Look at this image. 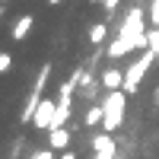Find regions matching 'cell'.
Here are the masks:
<instances>
[{
  "mask_svg": "<svg viewBox=\"0 0 159 159\" xmlns=\"http://www.w3.org/2000/svg\"><path fill=\"white\" fill-rule=\"evenodd\" d=\"M105 121L102 127L108 130V134H115L118 127L124 124V108H127V89H108V96H105Z\"/></svg>",
  "mask_w": 159,
  "mask_h": 159,
  "instance_id": "obj_1",
  "label": "cell"
},
{
  "mask_svg": "<svg viewBox=\"0 0 159 159\" xmlns=\"http://www.w3.org/2000/svg\"><path fill=\"white\" fill-rule=\"evenodd\" d=\"M150 64H156V51H143V57L137 61V64H130L127 67V76H124V89H127V96H134V92L140 89V80L147 76V70H150Z\"/></svg>",
  "mask_w": 159,
  "mask_h": 159,
  "instance_id": "obj_2",
  "label": "cell"
},
{
  "mask_svg": "<svg viewBox=\"0 0 159 159\" xmlns=\"http://www.w3.org/2000/svg\"><path fill=\"white\" fill-rule=\"evenodd\" d=\"M48 76H51V64H42V73H38V80H35V86H32V92H29V99H25V105H22V121H32V115H35V108H38V102L45 99V83H48Z\"/></svg>",
  "mask_w": 159,
  "mask_h": 159,
  "instance_id": "obj_3",
  "label": "cell"
},
{
  "mask_svg": "<svg viewBox=\"0 0 159 159\" xmlns=\"http://www.w3.org/2000/svg\"><path fill=\"white\" fill-rule=\"evenodd\" d=\"M54 115H57V102H54V99H42V102H38V108H35V115H32V124H35L38 130H51Z\"/></svg>",
  "mask_w": 159,
  "mask_h": 159,
  "instance_id": "obj_4",
  "label": "cell"
},
{
  "mask_svg": "<svg viewBox=\"0 0 159 159\" xmlns=\"http://www.w3.org/2000/svg\"><path fill=\"white\" fill-rule=\"evenodd\" d=\"M130 51H137V42H134V38H127V35H115V42L108 45V57L115 61V57L130 54Z\"/></svg>",
  "mask_w": 159,
  "mask_h": 159,
  "instance_id": "obj_5",
  "label": "cell"
},
{
  "mask_svg": "<svg viewBox=\"0 0 159 159\" xmlns=\"http://www.w3.org/2000/svg\"><path fill=\"white\" fill-rule=\"evenodd\" d=\"M48 147L54 150V153L67 150V147H70V130H67V127H51V130H48Z\"/></svg>",
  "mask_w": 159,
  "mask_h": 159,
  "instance_id": "obj_6",
  "label": "cell"
},
{
  "mask_svg": "<svg viewBox=\"0 0 159 159\" xmlns=\"http://www.w3.org/2000/svg\"><path fill=\"white\" fill-rule=\"evenodd\" d=\"M124 76H127V70L108 67V70L102 73V89H124Z\"/></svg>",
  "mask_w": 159,
  "mask_h": 159,
  "instance_id": "obj_7",
  "label": "cell"
},
{
  "mask_svg": "<svg viewBox=\"0 0 159 159\" xmlns=\"http://www.w3.org/2000/svg\"><path fill=\"white\" fill-rule=\"evenodd\" d=\"M35 25V16H29V13H25V16H19L16 22H13V29H10V35H13V42H22L25 35H29V29Z\"/></svg>",
  "mask_w": 159,
  "mask_h": 159,
  "instance_id": "obj_8",
  "label": "cell"
},
{
  "mask_svg": "<svg viewBox=\"0 0 159 159\" xmlns=\"http://www.w3.org/2000/svg\"><path fill=\"white\" fill-rule=\"evenodd\" d=\"M92 150H96V153H111V156H115V140L108 137V130L99 134V137H92Z\"/></svg>",
  "mask_w": 159,
  "mask_h": 159,
  "instance_id": "obj_9",
  "label": "cell"
},
{
  "mask_svg": "<svg viewBox=\"0 0 159 159\" xmlns=\"http://www.w3.org/2000/svg\"><path fill=\"white\" fill-rule=\"evenodd\" d=\"M83 121H86V127H96V124H102V121H105V105H89Z\"/></svg>",
  "mask_w": 159,
  "mask_h": 159,
  "instance_id": "obj_10",
  "label": "cell"
},
{
  "mask_svg": "<svg viewBox=\"0 0 159 159\" xmlns=\"http://www.w3.org/2000/svg\"><path fill=\"white\" fill-rule=\"evenodd\" d=\"M105 38H108V22H96L89 29V45H102Z\"/></svg>",
  "mask_w": 159,
  "mask_h": 159,
  "instance_id": "obj_11",
  "label": "cell"
},
{
  "mask_svg": "<svg viewBox=\"0 0 159 159\" xmlns=\"http://www.w3.org/2000/svg\"><path fill=\"white\" fill-rule=\"evenodd\" d=\"M147 38H150V45H147V48H150V51H156V54H159V25H153V29L147 32Z\"/></svg>",
  "mask_w": 159,
  "mask_h": 159,
  "instance_id": "obj_12",
  "label": "cell"
},
{
  "mask_svg": "<svg viewBox=\"0 0 159 159\" xmlns=\"http://www.w3.org/2000/svg\"><path fill=\"white\" fill-rule=\"evenodd\" d=\"M150 22L159 25V0H153V3H150Z\"/></svg>",
  "mask_w": 159,
  "mask_h": 159,
  "instance_id": "obj_13",
  "label": "cell"
},
{
  "mask_svg": "<svg viewBox=\"0 0 159 159\" xmlns=\"http://www.w3.org/2000/svg\"><path fill=\"white\" fill-rule=\"evenodd\" d=\"M10 67H13V61H10V54L3 51V54H0V73H10Z\"/></svg>",
  "mask_w": 159,
  "mask_h": 159,
  "instance_id": "obj_14",
  "label": "cell"
},
{
  "mask_svg": "<svg viewBox=\"0 0 159 159\" xmlns=\"http://www.w3.org/2000/svg\"><path fill=\"white\" fill-rule=\"evenodd\" d=\"M57 159H76V153H73V150H61V156H57Z\"/></svg>",
  "mask_w": 159,
  "mask_h": 159,
  "instance_id": "obj_15",
  "label": "cell"
},
{
  "mask_svg": "<svg viewBox=\"0 0 159 159\" xmlns=\"http://www.w3.org/2000/svg\"><path fill=\"white\" fill-rule=\"evenodd\" d=\"M118 3H121V0H105V3H102V7H105V10H108V13H111V10H115Z\"/></svg>",
  "mask_w": 159,
  "mask_h": 159,
  "instance_id": "obj_16",
  "label": "cell"
},
{
  "mask_svg": "<svg viewBox=\"0 0 159 159\" xmlns=\"http://www.w3.org/2000/svg\"><path fill=\"white\" fill-rule=\"evenodd\" d=\"M48 3H51V7H57V3H61V0H48Z\"/></svg>",
  "mask_w": 159,
  "mask_h": 159,
  "instance_id": "obj_17",
  "label": "cell"
},
{
  "mask_svg": "<svg viewBox=\"0 0 159 159\" xmlns=\"http://www.w3.org/2000/svg\"><path fill=\"white\" fill-rule=\"evenodd\" d=\"M89 3H105V0H89Z\"/></svg>",
  "mask_w": 159,
  "mask_h": 159,
  "instance_id": "obj_18",
  "label": "cell"
},
{
  "mask_svg": "<svg viewBox=\"0 0 159 159\" xmlns=\"http://www.w3.org/2000/svg\"><path fill=\"white\" fill-rule=\"evenodd\" d=\"M156 67H159V54H156Z\"/></svg>",
  "mask_w": 159,
  "mask_h": 159,
  "instance_id": "obj_19",
  "label": "cell"
},
{
  "mask_svg": "<svg viewBox=\"0 0 159 159\" xmlns=\"http://www.w3.org/2000/svg\"><path fill=\"white\" fill-rule=\"evenodd\" d=\"M3 3H7V0H3Z\"/></svg>",
  "mask_w": 159,
  "mask_h": 159,
  "instance_id": "obj_20",
  "label": "cell"
}]
</instances>
